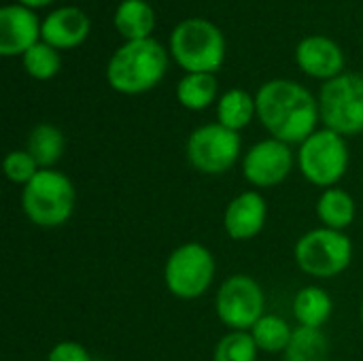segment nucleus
<instances>
[{
    "label": "nucleus",
    "mask_w": 363,
    "mask_h": 361,
    "mask_svg": "<svg viewBox=\"0 0 363 361\" xmlns=\"http://www.w3.org/2000/svg\"><path fill=\"white\" fill-rule=\"evenodd\" d=\"M257 117L272 138L287 145H302L317 132L319 100L300 83L289 79H272L264 83L255 96Z\"/></svg>",
    "instance_id": "f257e3e1"
},
{
    "label": "nucleus",
    "mask_w": 363,
    "mask_h": 361,
    "mask_svg": "<svg viewBox=\"0 0 363 361\" xmlns=\"http://www.w3.org/2000/svg\"><path fill=\"white\" fill-rule=\"evenodd\" d=\"M168 70V53L155 38L125 40L106 64L108 85L128 96L153 89Z\"/></svg>",
    "instance_id": "f03ea898"
},
{
    "label": "nucleus",
    "mask_w": 363,
    "mask_h": 361,
    "mask_svg": "<svg viewBox=\"0 0 363 361\" xmlns=\"http://www.w3.org/2000/svg\"><path fill=\"white\" fill-rule=\"evenodd\" d=\"M170 53L187 72L215 74L225 60V38L213 21L189 17L174 26L170 34Z\"/></svg>",
    "instance_id": "7ed1b4c3"
},
{
    "label": "nucleus",
    "mask_w": 363,
    "mask_h": 361,
    "mask_svg": "<svg viewBox=\"0 0 363 361\" xmlns=\"http://www.w3.org/2000/svg\"><path fill=\"white\" fill-rule=\"evenodd\" d=\"M74 185L72 181L55 170H38L36 177L23 187L21 206L26 217L38 228H60L74 211Z\"/></svg>",
    "instance_id": "20e7f679"
},
{
    "label": "nucleus",
    "mask_w": 363,
    "mask_h": 361,
    "mask_svg": "<svg viewBox=\"0 0 363 361\" xmlns=\"http://www.w3.org/2000/svg\"><path fill=\"white\" fill-rule=\"evenodd\" d=\"M319 115L328 130L340 136L363 132V74L342 72L321 85Z\"/></svg>",
    "instance_id": "39448f33"
},
{
    "label": "nucleus",
    "mask_w": 363,
    "mask_h": 361,
    "mask_svg": "<svg viewBox=\"0 0 363 361\" xmlns=\"http://www.w3.org/2000/svg\"><path fill=\"white\" fill-rule=\"evenodd\" d=\"M298 168L313 185L323 189L336 187L349 168V147L345 136L328 128L313 132L300 145Z\"/></svg>",
    "instance_id": "423d86ee"
},
{
    "label": "nucleus",
    "mask_w": 363,
    "mask_h": 361,
    "mask_svg": "<svg viewBox=\"0 0 363 361\" xmlns=\"http://www.w3.org/2000/svg\"><path fill=\"white\" fill-rule=\"evenodd\" d=\"M353 257L351 238L340 230L317 228L296 243V262L302 272L315 279H334L342 274Z\"/></svg>",
    "instance_id": "0eeeda50"
},
{
    "label": "nucleus",
    "mask_w": 363,
    "mask_h": 361,
    "mask_svg": "<svg viewBox=\"0 0 363 361\" xmlns=\"http://www.w3.org/2000/svg\"><path fill=\"white\" fill-rule=\"evenodd\" d=\"M215 257L200 243L177 247L164 266V283L174 298L196 300L204 296L215 279Z\"/></svg>",
    "instance_id": "6e6552de"
},
{
    "label": "nucleus",
    "mask_w": 363,
    "mask_h": 361,
    "mask_svg": "<svg viewBox=\"0 0 363 361\" xmlns=\"http://www.w3.org/2000/svg\"><path fill=\"white\" fill-rule=\"evenodd\" d=\"M240 136L238 132L217 123H204L196 128L187 138V160L189 164L204 174H223L228 172L240 155Z\"/></svg>",
    "instance_id": "1a4fd4ad"
},
{
    "label": "nucleus",
    "mask_w": 363,
    "mask_h": 361,
    "mask_svg": "<svg viewBox=\"0 0 363 361\" xmlns=\"http://www.w3.org/2000/svg\"><path fill=\"white\" fill-rule=\"evenodd\" d=\"M264 306L266 298L259 283L247 274L225 279L215 298L217 317L232 332H251L264 317Z\"/></svg>",
    "instance_id": "9d476101"
},
{
    "label": "nucleus",
    "mask_w": 363,
    "mask_h": 361,
    "mask_svg": "<svg viewBox=\"0 0 363 361\" xmlns=\"http://www.w3.org/2000/svg\"><path fill=\"white\" fill-rule=\"evenodd\" d=\"M294 168V153L287 143L266 138L253 145L242 157V174L253 187H274Z\"/></svg>",
    "instance_id": "9b49d317"
},
{
    "label": "nucleus",
    "mask_w": 363,
    "mask_h": 361,
    "mask_svg": "<svg viewBox=\"0 0 363 361\" xmlns=\"http://www.w3.org/2000/svg\"><path fill=\"white\" fill-rule=\"evenodd\" d=\"M43 21L36 17L34 9L19 2L4 4L0 9V53L17 55L26 53L40 38Z\"/></svg>",
    "instance_id": "f8f14e48"
},
{
    "label": "nucleus",
    "mask_w": 363,
    "mask_h": 361,
    "mask_svg": "<svg viewBox=\"0 0 363 361\" xmlns=\"http://www.w3.org/2000/svg\"><path fill=\"white\" fill-rule=\"evenodd\" d=\"M296 62L302 72L315 79H334L342 74L345 68V53L340 45L328 36H306L296 47Z\"/></svg>",
    "instance_id": "ddd939ff"
},
{
    "label": "nucleus",
    "mask_w": 363,
    "mask_h": 361,
    "mask_svg": "<svg viewBox=\"0 0 363 361\" xmlns=\"http://www.w3.org/2000/svg\"><path fill=\"white\" fill-rule=\"evenodd\" d=\"M266 217H268V204L264 196L257 191H242L228 204L223 215V228L230 238L249 240L264 230Z\"/></svg>",
    "instance_id": "4468645a"
},
{
    "label": "nucleus",
    "mask_w": 363,
    "mask_h": 361,
    "mask_svg": "<svg viewBox=\"0 0 363 361\" xmlns=\"http://www.w3.org/2000/svg\"><path fill=\"white\" fill-rule=\"evenodd\" d=\"M89 26V17L79 6H60L43 19L40 38L57 51L74 49L87 38Z\"/></svg>",
    "instance_id": "2eb2a0df"
},
{
    "label": "nucleus",
    "mask_w": 363,
    "mask_h": 361,
    "mask_svg": "<svg viewBox=\"0 0 363 361\" xmlns=\"http://www.w3.org/2000/svg\"><path fill=\"white\" fill-rule=\"evenodd\" d=\"M115 30L125 40L151 38L155 28V13L147 0H121L113 15Z\"/></svg>",
    "instance_id": "dca6fc26"
},
{
    "label": "nucleus",
    "mask_w": 363,
    "mask_h": 361,
    "mask_svg": "<svg viewBox=\"0 0 363 361\" xmlns=\"http://www.w3.org/2000/svg\"><path fill=\"white\" fill-rule=\"evenodd\" d=\"M332 311H334V302L323 287L317 285L302 287L294 298V317L302 328L321 330L332 317Z\"/></svg>",
    "instance_id": "f3484780"
},
{
    "label": "nucleus",
    "mask_w": 363,
    "mask_h": 361,
    "mask_svg": "<svg viewBox=\"0 0 363 361\" xmlns=\"http://www.w3.org/2000/svg\"><path fill=\"white\" fill-rule=\"evenodd\" d=\"M64 149H66V138L62 130L51 123H38L28 134L26 151L34 157L40 170L53 168L62 160Z\"/></svg>",
    "instance_id": "a211bd4d"
},
{
    "label": "nucleus",
    "mask_w": 363,
    "mask_h": 361,
    "mask_svg": "<svg viewBox=\"0 0 363 361\" xmlns=\"http://www.w3.org/2000/svg\"><path fill=\"white\" fill-rule=\"evenodd\" d=\"M355 200L349 191L340 187L325 189L317 200V217L323 228L345 232L355 221Z\"/></svg>",
    "instance_id": "6ab92c4d"
},
{
    "label": "nucleus",
    "mask_w": 363,
    "mask_h": 361,
    "mask_svg": "<svg viewBox=\"0 0 363 361\" xmlns=\"http://www.w3.org/2000/svg\"><path fill=\"white\" fill-rule=\"evenodd\" d=\"M255 115H257L255 98L245 89H238V87L228 89L225 94H221V98L217 102L219 123L234 132H240L242 128H247Z\"/></svg>",
    "instance_id": "aec40b11"
},
{
    "label": "nucleus",
    "mask_w": 363,
    "mask_h": 361,
    "mask_svg": "<svg viewBox=\"0 0 363 361\" xmlns=\"http://www.w3.org/2000/svg\"><path fill=\"white\" fill-rule=\"evenodd\" d=\"M217 98V79L213 72H187L177 85V100L189 111H204Z\"/></svg>",
    "instance_id": "412c9836"
},
{
    "label": "nucleus",
    "mask_w": 363,
    "mask_h": 361,
    "mask_svg": "<svg viewBox=\"0 0 363 361\" xmlns=\"http://www.w3.org/2000/svg\"><path fill=\"white\" fill-rule=\"evenodd\" d=\"M330 357V343L325 334L317 328H302L294 330V336L283 353L285 361H328Z\"/></svg>",
    "instance_id": "4be33fe9"
},
{
    "label": "nucleus",
    "mask_w": 363,
    "mask_h": 361,
    "mask_svg": "<svg viewBox=\"0 0 363 361\" xmlns=\"http://www.w3.org/2000/svg\"><path fill=\"white\" fill-rule=\"evenodd\" d=\"M251 336L257 345L259 351L266 353H285L294 330L289 328V323L279 317V315H264L251 330Z\"/></svg>",
    "instance_id": "5701e85b"
},
{
    "label": "nucleus",
    "mask_w": 363,
    "mask_h": 361,
    "mask_svg": "<svg viewBox=\"0 0 363 361\" xmlns=\"http://www.w3.org/2000/svg\"><path fill=\"white\" fill-rule=\"evenodd\" d=\"M23 68L32 79L38 81H49L60 72L62 66V57L57 53L55 47L47 45L45 40H38L36 45H32L23 55Z\"/></svg>",
    "instance_id": "b1692460"
},
{
    "label": "nucleus",
    "mask_w": 363,
    "mask_h": 361,
    "mask_svg": "<svg viewBox=\"0 0 363 361\" xmlns=\"http://www.w3.org/2000/svg\"><path fill=\"white\" fill-rule=\"evenodd\" d=\"M257 351L251 332H230L217 343L213 361H257Z\"/></svg>",
    "instance_id": "393cba45"
},
{
    "label": "nucleus",
    "mask_w": 363,
    "mask_h": 361,
    "mask_svg": "<svg viewBox=\"0 0 363 361\" xmlns=\"http://www.w3.org/2000/svg\"><path fill=\"white\" fill-rule=\"evenodd\" d=\"M2 168H4V177H6L11 183L23 185V187H26V185L36 177V172L40 170L38 164L34 162V157H32L26 149H23V151H11V153L4 157Z\"/></svg>",
    "instance_id": "a878e982"
},
{
    "label": "nucleus",
    "mask_w": 363,
    "mask_h": 361,
    "mask_svg": "<svg viewBox=\"0 0 363 361\" xmlns=\"http://www.w3.org/2000/svg\"><path fill=\"white\" fill-rule=\"evenodd\" d=\"M47 361H91V357L83 345L72 343V340H64V343H57L49 351Z\"/></svg>",
    "instance_id": "bb28decb"
},
{
    "label": "nucleus",
    "mask_w": 363,
    "mask_h": 361,
    "mask_svg": "<svg viewBox=\"0 0 363 361\" xmlns=\"http://www.w3.org/2000/svg\"><path fill=\"white\" fill-rule=\"evenodd\" d=\"M17 2L28 6V9H38V6H47V4H51L55 0H17Z\"/></svg>",
    "instance_id": "cd10ccee"
},
{
    "label": "nucleus",
    "mask_w": 363,
    "mask_h": 361,
    "mask_svg": "<svg viewBox=\"0 0 363 361\" xmlns=\"http://www.w3.org/2000/svg\"><path fill=\"white\" fill-rule=\"evenodd\" d=\"M362 323H363V304H362Z\"/></svg>",
    "instance_id": "c85d7f7f"
}]
</instances>
